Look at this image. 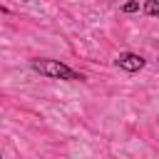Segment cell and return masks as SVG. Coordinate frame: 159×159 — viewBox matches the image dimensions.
Segmentation results:
<instances>
[{
  "mask_svg": "<svg viewBox=\"0 0 159 159\" xmlns=\"http://www.w3.org/2000/svg\"><path fill=\"white\" fill-rule=\"evenodd\" d=\"M117 65H119L122 70H127V72H139V70L144 67V57H139V55H134V52H124V55L117 57Z\"/></svg>",
  "mask_w": 159,
  "mask_h": 159,
  "instance_id": "2",
  "label": "cell"
},
{
  "mask_svg": "<svg viewBox=\"0 0 159 159\" xmlns=\"http://www.w3.org/2000/svg\"><path fill=\"white\" fill-rule=\"evenodd\" d=\"M144 12H147V15H154V17H159V0H147V5H144Z\"/></svg>",
  "mask_w": 159,
  "mask_h": 159,
  "instance_id": "3",
  "label": "cell"
},
{
  "mask_svg": "<svg viewBox=\"0 0 159 159\" xmlns=\"http://www.w3.org/2000/svg\"><path fill=\"white\" fill-rule=\"evenodd\" d=\"M30 67L45 77H52V80H84L80 72L70 70L67 65H62L60 60H32Z\"/></svg>",
  "mask_w": 159,
  "mask_h": 159,
  "instance_id": "1",
  "label": "cell"
},
{
  "mask_svg": "<svg viewBox=\"0 0 159 159\" xmlns=\"http://www.w3.org/2000/svg\"><path fill=\"white\" fill-rule=\"evenodd\" d=\"M122 10H124V12H134V10H139V2H137V0H132V2H127Z\"/></svg>",
  "mask_w": 159,
  "mask_h": 159,
  "instance_id": "4",
  "label": "cell"
}]
</instances>
